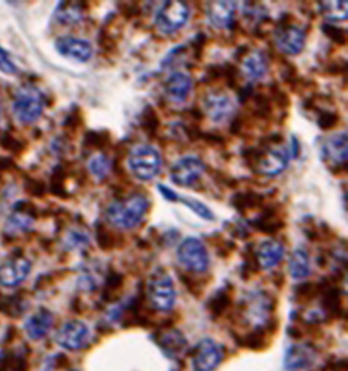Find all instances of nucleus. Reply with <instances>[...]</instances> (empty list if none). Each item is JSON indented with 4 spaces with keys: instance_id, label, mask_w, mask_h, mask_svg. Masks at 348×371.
Masks as SVG:
<instances>
[{
    "instance_id": "obj_2",
    "label": "nucleus",
    "mask_w": 348,
    "mask_h": 371,
    "mask_svg": "<svg viewBox=\"0 0 348 371\" xmlns=\"http://www.w3.org/2000/svg\"><path fill=\"white\" fill-rule=\"evenodd\" d=\"M47 107L46 95L35 85H23L14 92L13 97V115L20 124L30 126L42 116Z\"/></svg>"
},
{
    "instance_id": "obj_14",
    "label": "nucleus",
    "mask_w": 348,
    "mask_h": 371,
    "mask_svg": "<svg viewBox=\"0 0 348 371\" xmlns=\"http://www.w3.org/2000/svg\"><path fill=\"white\" fill-rule=\"evenodd\" d=\"M55 51L65 59L74 60L77 63H87L93 56V46L87 39L77 37H60L55 41Z\"/></svg>"
},
{
    "instance_id": "obj_35",
    "label": "nucleus",
    "mask_w": 348,
    "mask_h": 371,
    "mask_svg": "<svg viewBox=\"0 0 348 371\" xmlns=\"http://www.w3.org/2000/svg\"><path fill=\"white\" fill-rule=\"evenodd\" d=\"M177 202H182L184 205H187L190 210H193L198 217L205 219V221H214L215 219L214 212H212L204 202L198 201V199H187V197H181L179 196V199H177Z\"/></svg>"
},
{
    "instance_id": "obj_23",
    "label": "nucleus",
    "mask_w": 348,
    "mask_h": 371,
    "mask_svg": "<svg viewBox=\"0 0 348 371\" xmlns=\"http://www.w3.org/2000/svg\"><path fill=\"white\" fill-rule=\"evenodd\" d=\"M87 4L82 2H61L56 5L54 19L61 25H76L83 20Z\"/></svg>"
},
{
    "instance_id": "obj_22",
    "label": "nucleus",
    "mask_w": 348,
    "mask_h": 371,
    "mask_svg": "<svg viewBox=\"0 0 348 371\" xmlns=\"http://www.w3.org/2000/svg\"><path fill=\"white\" fill-rule=\"evenodd\" d=\"M316 353L309 345H292L284 355V367L287 371H303L312 365Z\"/></svg>"
},
{
    "instance_id": "obj_54",
    "label": "nucleus",
    "mask_w": 348,
    "mask_h": 371,
    "mask_svg": "<svg viewBox=\"0 0 348 371\" xmlns=\"http://www.w3.org/2000/svg\"><path fill=\"white\" fill-rule=\"evenodd\" d=\"M289 155H290V160L292 159H298V155H300V141L296 140V137L290 138V146H289Z\"/></svg>"
},
{
    "instance_id": "obj_48",
    "label": "nucleus",
    "mask_w": 348,
    "mask_h": 371,
    "mask_svg": "<svg viewBox=\"0 0 348 371\" xmlns=\"http://www.w3.org/2000/svg\"><path fill=\"white\" fill-rule=\"evenodd\" d=\"M99 44H101V47L104 49L105 52H115L116 51V41L115 38L112 37V35H109V32L104 30L101 32V35H99Z\"/></svg>"
},
{
    "instance_id": "obj_15",
    "label": "nucleus",
    "mask_w": 348,
    "mask_h": 371,
    "mask_svg": "<svg viewBox=\"0 0 348 371\" xmlns=\"http://www.w3.org/2000/svg\"><path fill=\"white\" fill-rule=\"evenodd\" d=\"M32 271V263L25 257H14L0 265V285L14 288L23 284Z\"/></svg>"
},
{
    "instance_id": "obj_30",
    "label": "nucleus",
    "mask_w": 348,
    "mask_h": 371,
    "mask_svg": "<svg viewBox=\"0 0 348 371\" xmlns=\"http://www.w3.org/2000/svg\"><path fill=\"white\" fill-rule=\"evenodd\" d=\"M318 8H320L325 19L331 23H340V20L347 19V2H318Z\"/></svg>"
},
{
    "instance_id": "obj_16",
    "label": "nucleus",
    "mask_w": 348,
    "mask_h": 371,
    "mask_svg": "<svg viewBox=\"0 0 348 371\" xmlns=\"http://www.w3.org/2000/svg\"><path fill=\"white\" fill-rule=\"evenodd\" d=\"M38 218V210L32 202L19 201L14 204L11 215L6 221V233L28 232Z\"/></svg>"
},
{
    "instance_id": "obj_10",
    "label": "nucleus",
    "mask_w": 348,
    "mask_h": 371,
    "mask_svg": "<svg viewBox=\"0 0 348 371\" xmlns=\"http://www.w3.org/2000/svg\"><path fill=\"white\" fill-rule=\"evenodd\" d=\"M205 169H208V166H205V163L200 157L186 155L177 160L169 169V177L179 187H191V185L201 179Z\"/></svg>"
},
{
    "instance_id": "obj_56",
    "label": "nucleus",
    "mask_w": 348,
    "mask_h": 371,
    "mask_svg": "<svg viewBox=\"0 0 348 371\" xmlns=\"http://www.w3.org/2000/svg\"><path fill=\"white\" fill-rule=\"evenodd\" d=\"M13 166V160L8 157H0V171H5Z\"/></svg>"
},
{
    "instance_id": "obj_12",
    "label": "nucleus",
    "mask_w": 348,
    "mask_h": 371,
    "mask_svg": "<svg viewBox=\"0 0 348 371\" xmlns=\"http://www.w3.org/2000/svg\"><path fill=\"white\" fill-rule=\"evenodd\" d=\"M203 113L214 123H224L236 113V107L228 95L223 91H209L203 96Z\"/></svg>"
},
{
    "instance_id": "obj_27",
    "label": "nucleus",
    "mask_w": 348,
    "mask_h": 371,
    "mask_svg": "<svg viewBox=\"0 0 348 371\" xmlns=\"http://www.w3.org/2000/svg\"><path fill=\"white\" fill-rule=\"evenodd\" d=\"M159 341V346L165 351V354H168L169 358H176L177 354H181L184 349L187 348V340L184 335L181 334V331H167L165 334L160 335Z\"/></svg>"
},
{
    "instance_id": "obj_49",
    "label": "nucleus",
    "mask_w": 348,
    "mask_h": 371,
    "mask_svg": "<svg viewBox=\"0 0 348 371\" xmlns=\"http://www.w3.org/2000/svg\"><path fill=\"white\" fill-rule=\"evenodd\" d=\"M296 77H298V74H296L295 64L289 63V61H282V66H281V78L282 80L290 85Z\"/></svg>"
},
{
    "instance_id": "obj_28",
    "label": "nucleus",
    "mask_w": 348,
    "mask_h": 371,
    "mask_svg": "<svg viewBox=\"0 0 348 371\" xmlns=\"http://www.w3.org/2000/svg\"><path fill=\"white\" fill-rule=\"evenodd\" d=\"M246 104H251V118L259 121H268L273 116V105L264 92H253ZM245 104V105H246Z\"/></svg>"
},
{
    "instance_id": "obj_34",
    "label": "nucleus",
    "mask_w": 348,
    "mask_h": 371,
    "mask_svg": "<svg viewBox=\"0 0 348 371\" xmlns=\"http://www.w3.org/2000/svg\"><path fill=\"white\" fill-rule=\"evenodd\" d=\"M66 171L61 165L55 166L51 176V191L55 196L59 197H68V191H66Z\"/></svg>"
},
{
    "instance_id": "obj_46",
    "label": "nucleus",
    "mask_w": 348,
    "mask_h": 371,
    "mask_svg": "<svg viewBox=\"0 0 348 371\" xmlns=\"http://www.w3.org/2000/svg\"><path fill=\"white\" fill-rule=\"evenodd\" d=\"M46 183L38 179H27L25 181V191L28 195L32 196H37V197H42L46 195Z\"/></svg>"
},
{
    "instance_id": "obj_33",
    "label": "nucleus",
    "mask_w": 348,
    "mask_h": 371,
    "mask_svg": "<svg viewBox=\"0 0 348 371\" xmlns=\"http://www.w3.org/2000/svg\"><path fill=\"white\" fill-rule=\"evenodd\" d=\"M112 145V137L109 130H90L85 133L83 146L91 149H105Z\"/></svg>"
},
{
    "instance_id": "obj_40",
    "label": "nucleus",
    "mask_w": 348,
    "mask_h": 371,
    "mask_svg": "<svg viewBox=\"0 0 348 371\" xmlns=\"http://www.w3.org/2000/svg\"><path fill=\"white\" fill-rule=\"evenodd\" d=\"M317 124L322 130H332L339 124V115L331 110H322L318 113Z\"/></svg>"
},
{
    "instance_id": "obj_1",
    "label": "nucleus",
    "mask_w": 348,
    "mask_h": 371,
    "mask_svg": "<svg viewBox=\"0 0 348 371\" xmlns=\"http://www.w3.org/2000/svg\"><path fill=\"white\" fill-rule=\"evenodd\" d=\"M149 210H151V199L146 193H132L129 196L113 201L105 210V218L118 229L132 231L145 223Z\"/></svg>"
},
{
    "instance_id": "obj_11",
    "label": "nucleus",
    "mask_w": 348,
    "mask_h": 371,
    "mask_svg": "<svg viewBox=\"0 0 348 371\" xmlns=\"http://www.w3.org/2000/svg\"><path fill=\"white\" fill-rule=\"evenodd\" d=\"M223 346L212 339H203L195 346L193 351V370L195 371H215L223 362Z\"/></svg>"
},
{
    "instance_id": "obj_57",
    "label": "nucleus",
    "mask_w": 348,
    "mask_h": 371,
    "mask_svg": "<svg viewBox=\"0 0 348 371\" xmlns=\"http://www.w3.org/2000/svg\"><path fill=\"white\" fill-rule=\"evenodd\" d=\"M2 116H4V107L2 102H0V121H2Z\"/></svg>"
},
{
    "instance_id": "obj_37",
    "label": "nucleus",
    "mask_w": 348,
    "mask_h": 371,
    "mask_svg": "<svg viewBox=\"0 0 348 371\" xmlns=\"http://www.w3.org/2000/svg\"><path fill=\"white\" fill-rule=\"evenodd\" d=\"M231 303V299L228 296V293H226L224 290H220L218 293H215V296L210 299L209 301V310L214 313V315H222V313L226 310V308H228Z\"/></svg>"
},
{
    "instance_id": "obj_8",
    "label": "nucleus",
    "mask_w": 348,
    "mask_h": 371,
    "mask_svg": "<svg viewBox=\"0 0 348 371\" xmlns=\"http://www.w3.org/2000/svg\"><path fill=\"white\" fill-rule=\"evenodd\" d=\"M262 152L259 155V159L254 162V165L251 169L254 173L262 174V176H268V177H275L284 173V169L287 168L289 162H290V155L286 147L278 146H265L260 145Z\"/></svg>"
},
{
    "instance_id": "obj_36",
    "label": "nucleus",
    "mask_w": 348,
    "mask_h": 371,
    "mask_svg": "<svg viewBox=\"0 0 348 371\" xmlns=\"http://www.w3.org/2000/svg\"><path fill=\"white\" fill-rule=\"evenodd\" d=\"M268 99L270 102H272V105H278L280 109H287V107L290 105V97L289 95L284 90L280 88V85L273 82L268 85Z\"/></svg>"
},
{
    "instance_id": "obj_25",
    "label": "nucleus",
    "mask_w": 348,
    "mask_h": 371,
    "mask_svg": "<svg viewBox=\"0 0 348 371\" xmlns=\"http://www.w3.org/2000/svg\"><path fill=\"white\" fill-rule=\"evenodd\" d=\"M265 204V196L256 191H237L231 196V205L240 212L241 215L246 210L253 209H260Z\"/></svg>"
},
{
    "instance_id": "obj_39",
    "label": "nucleus",
    "mask_w": 348,
    "mask_h": 371,
    "mask_svg": "<svg viewBox=\"0 0 348 371\" xmlns=\"http://www.w3.org/2000/svg\"><path fill=\"white\" fill-rule=\"evenodd\" d=\"M322 32L328 37L337 46H345L347 44V32L342 30V28L336 27L335 24H323L322 25Z\"/></svg>"
},
{
    "instance_id": "obj_32",
    "label": "nucleus",
    "mask_w": 348,
    "mask_h": 371,
    "mask_svg": "<svg viewBox=\"0 0 348 371\" xmlns=\"http://www.w3.org/2000/svg\"><path fill=\"white\" fill-rule=\"evenodd\" d=\"M88 169L97 181H105L112 171V160L107 155H95L88 163Z\"/></svg>"
},
{
    "instance_id": "obj_20",
    "label": "nucleus",
    "mask_w": 348,
    "mask_h": 371,
    "mask_svg": "<svg viewBox=\"0 0 348 371\" xmlns=\"http://www.w3.org/2000/svg\"><path fill=\"white\" fill-rule=\"evenodd\" d=\"M52 324L54 313L47 309H38L25 320L24 331L30 340H41L52 329Z\"/></svg>"
},
{
    "instance_id": "obj_21",
    "label": "nucleus",
    "mask_w": 348,
    "mask_h": 371,
    "mask_svg": "<svg viewBox=\"0 0 348 371\" xmlns=\"http://www.w3.org/2000/svg\"><path fill=\"white\" fill-rule=\"evenodd\" d=\"M286 254V248L278 240H265L262 241L256 253V262L264 269H272L278 267Z\"/></svg>"
},
{
    "instance_id": "obj_45",
    "label": "nucleus",
    "mask_w": 348,
    "mask_h": 371,
    "mask_svg": "<svg viewBox=\"0 0 348 371\" xmlns=\"http://www.w3.org/2000/svg\"><path fill=\"white\" fill-rule=\"evenodd\" d=\"M239 69L234 64L226 63L223 64V80L226 82L229 88H237V80H239Z\"/></svg>"
},
{
    "instance_id": "obj_5",
    "label": "nucleus",
    "mask_w": 348,
    "mask_h": 371,
    "mask_svg": "<svg viewBox=\"0 0 348 371\" xmlns=\"http://www.w3.org/2000/svg\"><path fill=\"white\" fill-rule=\"evenodd\" d=\"M129 168L137 179L143 182L152 181L160 173L162 155L154 146H137L129 154Z\"/></svg>"
},
{
    "instance_id": "obj_26",
    "label": "nucleus",
    "mask_w": 348,
    "mask_h": 371,
    "mask_svg": "<svg viewBox=\"0 0 348 371\" xmlns=\"http://www.w3.org/2000/svg\"><path fill=\"white\" fill-rule=\"evenodd\" d=\"M289 274L295 281H303L311 274L309 254L304 249L298 248L292 253L289 259Z\"/></svg>"
},
{
    "instance_id": "obj_53",
    "label": "nucleus",
    "mask_w": 348,
    "mask_h": 371,
    "mask_svg": "<svg viewBox=\"0 0 348 371\" xmlns=\"http://www.w3.org/2000/svg\"><path fill=\"white\" fill-rule=\"evenodd\" d=\"M159 191L162 193V196L167 199L168 202H177V199H179V195H176V193L172 190V188H168L167 185H159Z\"/></svg>"
},
{
    "instance_id": "obj_52",
    "label": "nucleus",
    "mask_w": 348,
    "mask_h": 371,
    "mask_svg": "<svg viewBox=\"0 0 348 371\" xmlns=\"http://www.w3.org/2000/svg\"><path fill=\"white\" fill-rule=\"evenodd\" d=\"M245 124H246V119L244 116H232L231 124H229V132L232 135H236V137H239V135L244 133Z\"/></svg>"
},
{
    "instance_id": "obj_58",
    "label": "nucleus",
    "mask_w": 348,
    "mask_h": 371,
    "mask_svg": "<svg viewBox=\"0 0 348 371\" xmlns=\"http://www.w3.org/2000/svg\"><path fill=\"white\" fill-rule=\"evenodd\" d=\"M71 371H77V370H71Z\"/></svg>"
},
{
    "instance_id": "obj_4",
    "label": "nucleus",
    "mask_w": 348,
    "mask_h": 371,
    "mask_svg": "<svg viewBox=\"0 0 348 371\" xmlns=\"http://www.w3.org/2000/svg\"><path fill=\"white\" fill-rule=\"evenodd\" d=\"M273 39L276 49L281 54L294 56L301 54L304 49L306 33L303 32V28L292 24V16L290 14H282L273 32Z\"/></svg>"
},
{
    "instance_id": "obj_47",
    "label": "nucleus",
    "mask_w": 348,
    "mask_h": 371,
    "mask_svg": "<svg viewBox=\"0 0 348 371\" xmlns=\"http://www.w3.org/2000/svg\"><path fill=\"white\" fill-rule=\"evenodd\" d=\"M118 10L126 19H137L141 16L140 4H118Z\"/></svg>"
},
{
    "instance_id": "obj_51",
    "label": "nucleus",
    "mask_w": 348,
    "mask_h": 371,
    "mask_svg": "<svg viewBox=\"0 0 348 371\" xmlns=\"http://www.w3.org/2000/svg\"><path fill=\"white\" fill-rule=\"evenodd\" d=\"M201 140L208 142L209 146H226L224 137L218 132H203Z\"/></svg>"
},
{
    "instance_id": "obj_24",
    "label": "nucleus",
    "mask_w": 348,
    "mask_h": 371,
    "mask_svg": "<svg viewBox=\"0 0 348 371\" xmlns=\"http://www.w3.org/2000/svg\"><path fill=\"white\" fill-rule=\"evenodd\" d=\"M268 54L265 52L254 51L244 56V73L253 82L260 80L268 73Z\"/></svg>"
},
{
    "instance_id": "obj_17",
    "label": "nucleus",
    "mask_w": 348,
    "mask_h": 371,
    "mask_svg": "<svg viewBox=\"0 0 348 371\" xmlns=\"http://www.w3.org/2000/svg\"><path fill=\"white\" fill-rule=\"evenodd\" d=\"M236 2H209L205 6V16L210 25L220 30L232 32L236 28Z\"/></svg>"
},
{
    "instance_id": "obj_50",
    "label": "nucleus",
    "mask_w": 348,
    "mask_h": 371,
    "mask_svg": "<svg viewBox=\"0 0 348 371\" xmlns=\"http://www.w3.org/2000/svg\"><path fill=\"white\" fill-rule=\"evenodd\" d=\"M65 128H69V130H76V128H79L82 126V116H80V111L74 109L73 111L69 113V115L65 118V123H63Z\"/></svg>"
},
{
    "instance_id": "obj_9",
    "label": "nucleus",
    "mask_w": 348,
    "mask_h": 371,
    "mask_svg": "<svg viewBox=\"0 0 348 371\" xmlns=\"http://www.w3.org/2000/svg\"><path fill=\"white\" fill-rule=\"evenodd\" d=\"M56 343L68 351H80L91 341L90 327L79 320H71L63 324L55 335Z\"/></svg>"
},
{
    "instance_id": "obj_6",
    "label": "nucleus",
    "mask_w": 348,
    "mask_h": 371,
    "mask_svg": "<svg viewBox=\"0 0 348 371\" xmlns=\"http://www.w3.org/2000/svg\"><path fill=\"white\" fill-rule=\"evenodd\" d=\"M177 262L190 273H204L210 265V257L200 238L188 237L177 248Z\"/></svg>"
},
{
    "instance_id": "obj_19",
    "label": "nucleus",
    "mask_w": 348,
    "mask_h": 371,
    "mask_svg": "<svg viewBox=\"0 0 348 371\" xmlns=\"http://www.w3.org/2000/svg\"><path fill=\"white\" fill-rule=\"evenodd\" d=\"M265 209L262 210L258 217L250 221V224L256 231L262 233L275 235L284 229V217L281 215V205H264Z\"/></svg>"
},
{
    "instance_id": "obj_41",
    "label": "nucleus",
    "mask_w": 348,
    "mask_h": 371,
    "mask_svg": "<svg viewBox=\"0 0 348 371\" xmlns=\"http://www.w3.org/2000/svg\"><path fill=\"white\" fill-rule=\"evenodd\" d=\"M0 73L5 75H18L19 69L14 61L11 60L10 54L5 51V49L0 46Z\"/></svg>"
},
{
    "instance_id": "obj_3",
    "label": "nucleus",
    "mask_w": 348,
    "mask_h": 371,
    "mask_svg": "<svg viewBox=\"0 0 348 371\" xmlns=\"http://www.w3.org/2000/svg\"><path fill=\"white\" fill-rule=\"evenodd\" d=\"M148 299L152 309L157 312H169L176 304L174 282L165 269L157 268L149 276L146 287Z\"/></svg>"
},
{
    "instance_id": "obj_43",
    "label": "nucleus",
    "mask_w": 348,
    "mask_h": 371,
    "mask_svg": "<svg viewBox=\"0 0 348 371\" xmlns=\"http://www.w3.org/2000/svg\"><path fill=\"white\" fill-rule=\"evenodd\" d=\"M205 42H208V37H205L204 32L196 33L195 37H193V39H191L190 49H191V54H193L195 60H201L204 47H205Z\"/></svg>"
},
{
    "instance_id": "obj_18",
    "label": "nucleus",
    "mask_w": 348,
    "mask_h": 371,
    "mask_svg": "<svg viewBox=\"0 0 348 371\" xmlns=\"http://www.w3.org/2000/svg\"><path fill=\"white\" fill-rule=\"evenodd\" d=\"M193 88V80L186 73H173L163 83V92L172 104H184Z\"/></svg>"
},
{
    "instance_id": "obj_42",
    "label": "nucleus",
    "mask_w": 348,
    "mask_h": 371,
    "mask_svg": "<svg viewBox=\"0 0 348 371\" xmlns=\"http://www.w3.org/2000/svg\"><path fill=\"white\" fill-rule=\"evenodd\" d=\"M88 243H90L88 237L80 231H71L68 233V238H66L68 249H79L83 246H88Z\"/></svg>"
},
{
    "instance_id": "obj_55",
    "label": "nucleus",
    "mask_w": 348,
    "mask_h": 371,
    "mask_svg": "<svg viewBox=\"0 0 348 371\" xmlns=\"http://www.w3.org/2000/svg\"><path fill=\"white\" fill-rule=\"evenodd\" d=\"M232 233L236 235V237L240 238V240H245V238L250 237V232H248L246 226H244L241 223H237L236 226L232 227Z\"/></svg>"
},
{
    "instance_id": "obj_38",
    "label": "nucleus",
    "mask_w": 348,
    "mask_h": 371,
    "mask_svg": "<svg viewBox=\"0 0 348 371\" xmlns=\"http://www.w3.org/2000/svg\"><path fill=\"white\" fill-rule=\"evenodd\" d=\"M0 146H2L4 149H6V151H8V152L18 155V154H20L25 149V142L14 137V135L5 132L2 135V138H0Z\"/></svg>"
},
{
    "instance_id": "obj_29",
    "label": "nucleus",
    "mask_w": 348,
    "mask_h": 371,
    "mask_svg": "<svg viewBox=\"0 0 348 371\" xmlns=\"http://www.w3.org/2000/svg\"><path fill=\"white\" fill-rule=\"evenodd\" d=\"M95 235H96V241H97L99 248L104 249V251H110V249L116 248L119 240L123 241V237H121L119 233L110 231L107 226L101 223V221H97V223L95 224Z\"/></svg>"
},
{
    "instance_id": "obj_31",
    "label": "nucleus",
    "mask_w": 348,
    "mask_h": 371,
    "mask_svg": "<svg viewBox=\"0 0 348 371\" xmlns=\"http://www.w3.org/2000/svg\"><path fill=\"white\" fill-rule=\"evenodd\" d=\"M140 126L149 135V137H155V135H157L159 128H160V119H159L157 111L154 110V107L151 105L145 107L140 116Z\"/></svg>"
},
{
    "instance_id": "obj_13",
    "label": "nucleus",
    "mask_w": 348,
    "mask_h": 371,
    "mask_svg": "<svg viewBox=\"0 0 348 371\" xmlns=\"http://www.w3.org/2000/svg\"><path fill=\"white\" fill-rule=\"evenodd\" d=\"M322 159L328 163L331 171L337 173V169L344 168L347 171V132H339L330 135L322 145Z\"/></svg>"
},
{
    "instance_id": "obj_44",
    "label": "nucleus",
    "mask_w": 348,
    "mask_h": 371,
    "mask_svg": "<svg viewBox=\"0 0 348 371\" xmlns=\"http://www.w3.org/2000/svg\"><path fill=\"white\" fill-rule=\"evenodd\" d=\"M223 80V64H210L205 69V74L203 77V83H215Z\"/></svg>"
},
{
    "instance_id": "obj_7",
    "label": "nucleus",
    "mask_w": 348,
    "mask_h": 371,
    "mask_svg": "<svg viewBox=\"0 0 348 371\" xmlns=\"http://www.w3.org/2000/svg\"><path fill=\"white\" fill-rule=\"evenodd\" d=\"M188 18L190 6L186 2L169 0V2H163L155 14V27L163 35H173L188 23Z\"/></svg>"
}]
</instances>
